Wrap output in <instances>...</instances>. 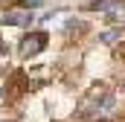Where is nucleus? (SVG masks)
I'll return each instance as SVG.
<instances>
[{"instance_id": "2", "label": "nucleus", "mask_w": 125, "mask_h": 122, "mask_svg": "<svg viewBox=\"0 0 125 122\" xmlns=\"http://www.w3.org/2000/svg\"><path fill=\"white\" fill-rule=\"evenodd\" d=\"M3 23L6 26H29L32 15L29 12H9V15H3Z\"/></svg>"}, {"instance_id": "3", "label": "nucleus", "mask_w": 125, "mask_h": 122, "mask_svg": "<svg viewBox=\"0 0 125 122\" xmlns=\"http://www.w3.org/2000/svg\"><path fill=\"white\" fill-rule=\"evenodd\" d=\"M116 38H119V32H105V35H102L105 44H116Z\"/></svg>"}, {"instance_id": "1", "label": "nucleus", "mask_w": 125, "mask_h": 122, "mask_svg": "<svg viewBox=\"0 0 125 122\" xmlns=\"http://www.w3.org/2000/svg\"><path fill=\"white\" fill-rule=\"evenodd\" d=\"M47 47V32H32V35H26L23 38V44H21V55H38L41 50Z\"/></svg>"}, {"instance_id": "4", "label": "nucleus", "mask_w": 125, "mask_h": 122, "mask_svg": "<svg viewBox=\"0 0 125 122\" xmlns=\"http://www.w3.org/2000/svg\"><path fill=\"white\" fill-rule=\"evenodd\" d=\"M21 3H23V6H26V9H35V6H41V3H44V0H21Z\"/></svg>"}]
</instances>
